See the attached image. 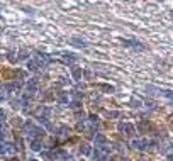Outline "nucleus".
<instances>
[{
	"instance_id": "f257e3e1",
	"label": "nucleus",
	"mask_w": 173,
	"mask_h": 161,
	"mask_svg": "<svg viewBox=\"0 0 173 161\" xmlns=\"http://www.w3.org/2000/svg\"><path fill=\"white\" fill-rule=\"evenodd\" d=\"M26 134H27L29 137H32V139H37V137H42L44 131H42L41 127H36L32 122H27V124H26Z\"/></svg>"
},
{
	"instance_id": "f03ea898",
	"label": "nucleus",
	"mask_w": 173,
	"mask_h": 161,
	"mask_svg": "<svg viewBox=\"0 0 173 161\" xmlns=\"http://www.w3.org/2000/svg\"><path fill=\"white\" fill-rule=\"evenodd\" d=\"M70 155L68 151H65V149H58V151H53L51 153V160H56V161H68Z\"/></svg>"
},
{
	"instance_id": "7ed1b4c3",
	"label": "nucleus",
	"mask_w": 173,
	"mask_h": 161,
	"mask_svg": "<svg viewBox=\"0 0 173 161\" xmlns=\"http://www.w3.org/2000/svg\"><path fill=\"white\" fill-rule=\"evenodd\" d=\"M17 153V148L14 144H7V142H0V155H14Z\"/></svg>"
},
{
	"instance_id": "20e7f679",
	"label": "nucleus",
	"mask_w": 173,
	"mask_h": 161,
	"mask_svg": "<svg viewBox=\"0 0 173 161\" xmlns=\"http://www.w3.org/2000/svg\"><path fill=\"white\" fill-rule=\"evenodd\" d=\"M131 144H132V148L134 149L144 151V149H148V146H149V141H148V139H134Z\"/></svg>"
},
{
	"instance_id": "39448f33",
	"label": "nucleus",
	"mask_w": 173,
	"mask_h": 161,
	"mask_svg": "<svg viewBox=\"0 0 173 161\" xmlns=\"http://www.w3.org/2000/svg\"><path fill=\"white\" fill-rule=\"evenodd\" d=\"M119 131L124 132L126 136H132L134 132H136V127H134L132 124H126V122H122V124H119Z\"/></svg>"
},
{
	"instance_id": "423d86ee",
	"label": "nucleus",
	"mask_w": 173,
	"mask_h": 161,
	"mask_svg": "<svg viewBox=\"0 0 173 161\" xmlns=\"http://www.w3.org/2000/svg\"><path fill=\"white\" fill-rule=\"evenodd\" d=\"M124 44L126 46H132L134 49H139V51H144V44H141L139 41H124Z\"/></svg>"
},
{
	"instance_id": "0eeeda50",
	"label": "nucleus",
	"mask_w": 173,
	"mask_h": 161,
	"mask_svg": "<svg viewBox=\"0 0 173 161\" xmlns=\"http://www.w3.org/2000/svg\"><path fill=\"white\" fill-rule=\"evenodd\" d=\"M26 90H27V92H31V93L37 92V80H36V78L29 80V81H27V85H26Z\"/></svg>"
},
{
	"instance_id": "6e6552de",
	"label": "nucleus",
	"mask_w": 173,
	"mask_h": 161,
	"mask_svg": "<svg viewBox=\"0 0 173 161\" xmlns=\"http://www.w3.org/2000/svg\"><path fill=\"white\" fill-rule=\"evenodd\" d=\"M70 42H71L73 46H76V47H87V46H88V42H87V41L78 39V37H71V39H70Z\"/></svg>"
},
{
	"instance_id": "1a4fd4ad",
	"label": "nucleus",
	"mask_w": 173,
	"mask_h": 161,
	"mask_svg": "<svg viewBox=\"0 0 173 161\" xmlns=\"http://www.w3.org/2000/svg\"><path fill=\"white\" fill-rule=\"evenodd\" d=\"M42 148H44L42 141H39V139H32L31 141V149L32 151H42Z\"/></svg>"
},
{
	"instance_id": "9d476101",
	"label": "nucleus",
	"mask_w": 173,
	"mask_h": 161,
	"mask_svg": "<svg viewBox=\"0 0 173 161\" xmlns=\"http://www.w3.org/2000/svg\"><path fill=\"white\" fill-rule=\"evenodd\" d=\"M55 134H58V136H68L70 134V127H66V126L55 127Z\"/></svg>"
},
{
	"instance_id": "9b49d317",
	"label": "nucleus",
	"mask_w": 173,
	"mask_h": 161,
	"mask_svg": "<svg viewBox=\"0 0 173 161\" xmlns=\"http://www.w3.org/2000/svg\"><path fill=\"white\" fill-rule=\"evenodd\" d=\"M93 141H95V146H102V144L107 142V137H105L104 134H97L95 137H93Z\"/></svg>"
},
{
	"instance_id": "f8f14e48",
	"label": "nucleus",
	"mask_w": 173,
	"mask_h": 161,
	"mask_svg": "<svg viewBox=\"0 0 173 161\" xmlns=\"http://www.w3.org/2000/svg\"><path fill=\"white\" fill-rule=\"evenodd\" d=\"M27 68L31 70V71H37V70L41 68V65H39V61L37 60H32V61H29L27 63Z\"/></svg>"
},
{
	"instance_id": "ddd939ff",
	"label": "nucleus",
	"mask_w": 173,
	"mask_h": 161,
	"mask_svg": "<svg viewBox=\"0 0 173 161\" xmlns=\"http://www.w3.org/2000/svg\"><path fill=\"white\" fill-rule=\"evenodd\" d=\"M21 87V83H5L4 87H2V90H5V92H12V90H15V88Z\"/></svg>"
},
{
	"instance_id": "4468645a",
	"label": "nucleus",
	"mask_w": 173,
	"mask_h": 161,
	"mask_svg": "<svg viewBox=\"0 0 173 161\" xmlns=\"http://www.w3.org/2000/svg\"><path fill=\"white\" fill-rule=\"evenodd\" d=\"M82 75H83L82 68H73V70H71V76H73L75 80H82Z\"/></svg>"
},
{
	"instance_id": "2eb2a0df",
	"label": "nucleus",
	"mask_w": 173,
	"mask_h": 161,
	"mask_svg": "<svg viewBox=\"0 0 173 161\" xmlns=\"http://www.w3.org/2000/svg\"><path fill=\"white\" fill-rule=\"evenodd\" d=\"M63 60L66 61L68 65H71L73 61H76V56H75V54H68V53H63Z\"/></svg>"
},
{
	"instance_id": "dca6fc26",
	"label": "nucleus",
	"mask_w": 173,
	"mask_h": 161,
	"mask_svg": "<svg viewBox=\"0 0 173 161\" xmlns=\"http://www.w3.org/2000/svg\"><path fill=\"white\" fill-rule=\"evenodd\" d=\"M148 92H149L151 95H163V90H159V88L153 87V85H149V87H148Z\"/></svg>"
},
{
	"instance_id": "f3484780",
	"label": "nucleus",
	"mask_w": 173,
	"mask_h": 161,
	"mask_svg": "<svg viewBox=\"0 0 173 161\" xmlns=\"http://www.w3.org/2000/svg\"><path fill=\"white\" fill-rule=\"evenodd\" d=\"M80 153H82V155H90L92 153V148L90 146H88V144H82V146H80Z\"/></svg>"
},
{
	"instance_id": "a211bd4d",
	"label": "nucleus",
	"mask_w": 173,
	"mask_h": 161,
	"mask_svg": "<svg viewBox=\"0 0 173 161\" xmlns=\"http://www.w3.org/2000/svg\"><path fill=\"white\" fill-rule=\"evenodd\" d=\"M68 95L66 93H58V102H61V104H68Z\"/></svg>"
},
{
	"instance_id": "6ab92c4d",
	"label": "nucleus",
	"mask_w": 173,
	"mask_h": 161,
	"mask_svg": "<svg viewBox=\"0 0 173 161\" xmlns=\"http://www.w3.org/2000/svg\"><path fill=\"white\" fill-rule=\"evenodd\" d=\"M107 117H109V119H116V117H121V112H119V110H112V112H107Z\"/></svg>"
},
{
	"instance_id": "aec40b11",
	"label": "nucleus",
	"mask_w": 173,
	"mask_h": 161,
	"mask_svg": "<svg viewBox=\"0 0 173 161\" xmlns=\"http://www.w3.org/2000/svg\"><path fill=\"white\" fill-rule=\"evenodd\" d=\"M26 58H29V51H21L19 53V60H26Z\"/></svg>"
},
{
	"instance_id": "412c9836",
	"label": "nucleus",
	"mask_w": 173,
	"mask_h": 161,
	"mask_svg": "<svg viewBox=\"0 0 173 161\" xmlns=\"http://www.w3.org/2000/svg\"><path fill=\"white\" fill-rule=\"evenodd\" d=\"M98 148L102 149V151H104V153H107V151H111V146H107V144H102V146H98Z\"/></svg>"
},
{
	"instance_id": "4be33fe9",
	"label": "nucleus",
	"mask_w": 173,
	"mask_h": 161,
	"mask_svg": "<svg viewBox=\"0 0 173 161\" xmlns=\"http://www.w3.org/2000/svg\"><path fill=\"white\" fill-rule=\"evenodd\" d=\"M4 121H5V112H4V110L0 109V124H2Z\"/></svg>"
},
{
	"instance_id": "5701e85b",
	"label": "nucleus",
	"mask_w": 173,
	"mask_h": 161,
	"mask_svg": "<svg viewBox=\"0 0 173 161\" xmlns=\"http://www.w3.org/2000/svg\"><path fill=\"white\" fill-rule=\"evenodd\" d=\"M9 60L14 63V61H17V58H15V54H14V53H9Z\"/></svg>"
},
{
	"instance_id": "b1692460",
	"label": "nucleus",
	"mask_w": 173,
	"mask_h": 161,
	"mask_svg": "<svg viewBox=\"0 0 173 161\" xmlns=\"http://www.w3.org/2000/svg\"><path fill=\"white\" fill-rule=\"evenodd\" d=\"M102 88H104V90H109V93L114 92V87H109V85H102Z\"/></svg>"
},
{
	"instance_id": "393cba45",
	"label": "nucleus",
	"mask_w": 173,
	"mask_h": 161,
	"mask_svg": "<svg viewBox=\"0 0 173 161\" xmlns=\"http://www.w3.org/2000/svg\"><path fill=\"white\" fill-rule=\"evenodd\" d=\"M165 97H166V98H172V90H166V92H165Z\"/></svg>"
},
{
	"instance_id": "a878e982",
	"label": "nucleus",
	"mask_w": 173,
	"mask_h": 161,
	"mask_svg": "<svg viewBox=\"0 0 173 161\" xmlns=\"http://www.w3.org/2000/svg\"><path fill=\"white\" fill-rule=\"evenodd\" d=\"M2 100H5V95H4V93H0V102H2Z\"/></svg>"
},
{
	"instance_id": "bb28decb",
	"label": "nucleus",
	"mask_w": 173,
	"mask_h": 161,
	"mask_svg": "<svg viewBox=\"0 0 173 161\" xmlns=\"http://www.w3.org/2000/svg\"><path fill=\"white\" fill-rule=\"evenodd\" d=\"M2 139H4V132H2V129H0V142H2Z\"/></svg>"
},
{
	"instance_id": "cd10ccee",
	"label": "nucleus",
	"mask_w": 173,
	"mask_h": 161,
	"mask_svg": "<svg viewBox=\"0 0 173 161\" xmlns=\"http://www.w3.org/2000/svg\"><path fill=\"white\" fill-rule=\"evenodd\" d=\"M27 161H36V160H34V158H29V160H27Z\"/></svg>"
}]
</instances>
